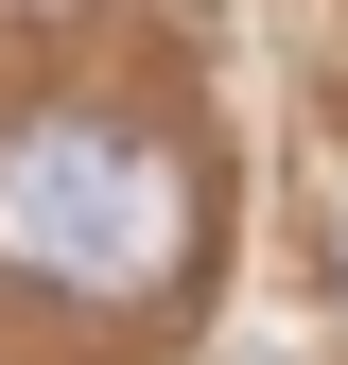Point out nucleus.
I'll use <instances>...</instances> for the list:
<instances>
[{
	"instance_id": "obj_1",
	"label": "nucleus",
	"mask_w": 348,
	"mask_h": 365,
	"mask_svg": "<svg viewBox=\"0 0 348 365\" xmlns=\"http://www.w3.org/2000/svg\"><path fill=\"white\" fill-rule=\"evenodd\" d=\"M192 244V157L122 105H35L0 122V279L53 296H157Z\"/></svg>"
}]
</instances>
